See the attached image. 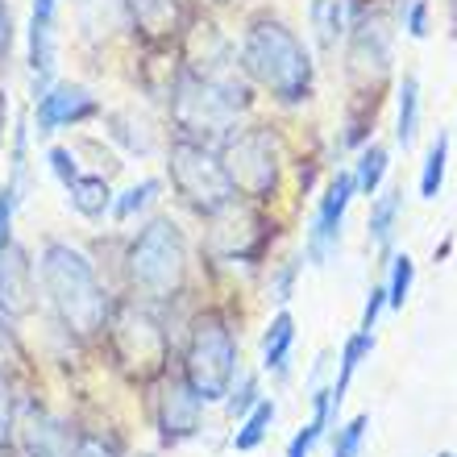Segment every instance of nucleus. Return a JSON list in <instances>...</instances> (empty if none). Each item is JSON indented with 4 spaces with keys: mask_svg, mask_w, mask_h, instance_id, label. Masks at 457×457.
<instances>
[{
    "mask_svg": "<svg viewBox=\"0 0 457 457\" xmlns=\"http://www.w3.org/2000/svg\"><path fill=\"white\" fill-rule=\"evenodd\" d=\"M167 170H170V183H175V192L195 208V212H220L225 204L237 200L233 192V183L225 175V162H220L204 142H195V137H175L170 142V154H167Z\"/></svg>",
    "mask_w": 457,
    "mask_h": 457,
    "instance_id": "5",
    "label": "nucleus"
},
{
    "mask_svg": "<svg viewBox=\"0 0 457 457\" xmlns=\"http://www.w3.org/2000/svg\"><path fill=\"white\" fill-rule=\"evenodd\" d=\"M416 129H420V84H416V75H408L399 84V120H395V137L403 150L416 142Z\"/></svg>",
    "mask_w": 457,
    "mask_h": 457,
    "instance_id": "18",
    "label": "nucleus"
},
{
    "mask_svg": "<svg viewBox=\"0 0 457 457\" xmlns=\"http://www.w3.org/2000/svg\"><path fill=\"white\" fill-rule=\"evenodd\" d=\"M316 411L312 420L303 424V433H295V441H291L287 457H312V445L320 441V433L328 428V420H333V403H328V391H316Z\"/></svg>",
    "mask_w": 457,
    "mask_h": 457,
    "instance_id": "20",
    "label": "nucleus"
},
{
    "mask_svg": "<svg viewBox=\"0 0 457 457\" xmlns=\"http://www.w3.org/2000/svg\"><path fill=\"white\" fill-rule=\"evenodd\" d=\"M291 341H295V320H291V312H278L275 320L266 325V337H262V366L266 370L287 374Z\"/></svg>",
    "mask_w": 457,
    "mask_h": 457,
    "instance_id": "16",
    "label": "nucleus"
},
{
    "mask_svg": "<svg viewBox=\"0 0 457 457\" xmlns=\"http://www.w3.org/2000/svg\"><path fill=\"white\" fill-rule=\"evenodd\" d=\"M200 411H204V399L195 395L187 383L170 378V383L162 386V395H158V428H162V441L179 445V441L195 436Z\"/></svg>",
    "mask_w": 457,
    "mask_h": 457,
    "instance_id": "11",
    "label": "nucleus"
},
{
    "mask_svg": "<svg viewBox=\"0 0 457 457\" xmlns=\"http://www.w3.org/2000/svg\"><path fill=\"white\" fill-rule=\"evenodd\" d=\"M96 112H100V100L79 84H54L34 100V117L42 137L67 129V125H79V120L96 117Z\"/></svg>",
    "mask_w": 457,
    "mask_h": 457,
    "instance_id": "8",
    "label": "nucleus"
},
{
    "mask_svg": "<svg viewBox=\"0 0 457 457\" xmlns=\"http://www.w3.org/2000/svg\"><path fill=\"white\" fill-rule=\"evenodd\" d=\"M37 275L46 291L50 308L59 312L62 328L75 337H100L109 328V291L100 287L96 270L84 253L67 241H46V250L37 258Z\"/></svg>",
    "mask_w": 457,
    "mask_h": 457,
    "instance_id": "1",
    "label": "nucleus"
},
{
    "mask_svg": "<svg viewBox=\"0 0 457 457\" xmlns=\"http://www.w3.org/2000/svg\"><path fill=\"white\" fill-rule=\"evenodd\" d=\"M383 308H386V287H370V300H366V312H361V333H374Z\"/></svg>",
    "mask_w": 457,
    "mask_h": 457,
    "instance_id": "30",
    "label": "nucleus"
},
{
    "mask_svg": "<svg viewBox=\"0 0 457 457\" xmlns=\"http://www.w3.org/2000/svg\"><path fill=\"white\" fill-rule=\"evenodd\" d=\"M353 192H358L353 175H337V179L328 183L325 200H320V212H316V220H312V233H308V258H312L316 266L337 250L341 220H345V208H349V200H353Z\"/></svg>",
    "mask_w": 457,
    "mask_h": 457,
    "instance_id": "9",
    "label": "nucleus"
},
{
    "mask_svg": "<svg viewBox=\"0 0 457 457\" xmlns=\"http://www.w3.org/2000/svg\"><path fill=\"white\" fill-rule=\"evenodd\" d=\"M25 449H29V457H71L75 441H71V433H67L59 420H50V416H34L29 428H25Z\"/></svg>",
    "mask_w": 457,
    "mask_h": 457,
    "instance_id": "14",
    "label": "nucleus"
},
{
    "mask_svg": "<svg viewBox=\"0 0 457 457\" xmlns=\"http://www.w3.org/2000/svg\"><path fill=\"white\" fill-rule=\"evenodd\" d=\"M46 162H50V170H54V179H59L62 187L79 179V162H75V154L67 150V145H50V150H46Z\"/></svg>",
    "mask_w": 457,
    "mask_h": 457,
    "instance_id": "27",
    "label": "nucleus"
},
{
    "mask_svg": "<svg viewBox=\"0 0 457 457\" xmlns=\"http://www.w3.org/2000/svg\"><path fill=\"white\" fill-rule=\"evenodd\" d=\"M187 275V241L170 217H154L129 245V283L145 300H170Z\"/></svg>",
    "mask_w": 457,
    "mask_h": 457,
    "instance_id": "3",
    "label": "nucleus"
},
{
    "mask_svg": "<svg viewBox=\"0 0 457 457\" xmlns=\"http://www.w3.org/2000/svg\"><path fill=\"white\" fill-rule=\"evenodd\" d=\"M158 192H162V183H158V179H142V183H133L129 192L112 200V217H117V220H133L137 212H145V208L154 204Z\"/></svg>",
    "mask_w": 457,
    "mask_h": 457,
    "instance_id": "22",
    "label": "nucleus"
},
{
    "mask_svg": "<svg viewBox=\"0 0 457 457\" xmlns=\"http://www.w3.org/2000/svg\"><path fill=\"white\" fill-rule=\"evenodd\" d=\"M237 378V341L228 333L225 316L204 312L192 328V345H187V361H183V383L192 386L195 395L212 403L233 391Z\"/></svg>",
    "mask_w": 457,
    "mask_h": 457,
    "instance_id": "4",
    "label": "nucleus"
},
{
    "mask_svg": "<svg viewBox=\"0 0 457 457\" xmlns=\"http://www.w3.org/2000/svg\"><path fill=\"white\" fill-rule=\"evenodd\" d=\"M441 457H449V453H441Z\"/></svg>",
    "mask_w": 457,
    "mask_h": 457,
    "instance_id": "33",
    "label": "nucleus"
},
{
    "mask_svg": "<svg viewBox=\"0 0 457 457\" xmlns=\"http://www.w3.org/2000/svg\"><path fill=\"white\" fill-rule=\"evenodd\" d=\"M270 424H275V399H258V403L245 411L241 428L233 433V449H237V453H250V449H258L266 441V433H270Z\"/></svg>",
    "mask_w": 457,
    "mask_h": 457,
    "instance_id": "17",
    "label": "nucleus"
},
{
    "mask_svg": "<svg viewBox=\"0 0 457 457\" xmlns=\"http://www.w3.org/2000/svg\"><path fill=\"white\" fill-rule=\"evenodd\" d=\"M366 428H370V420H366V416H353V420L337 433V441H333V457H358Z\"/></svg>",
    "mask_w": 457,
    "mask_h": 457,
    "instance_id": "25",
    "label": "nucleus"
},
{
    "mask_svg": "<svg viewBox=\"0 0 457 457\" xmlns=\"http://www.w3.org/2000/svg\"><path fill=\"white\" fill-rule=\"evenodd\" d=\"M67 200H71V208L79 217L100 220L112 208V187L104 175H79L75 183H67Z\"/></svg>",
    "mask_w": 457,
    "mask_h": 457,
    "instance_id": "13",
    "label": "nucleus"
},
{
    "mask_svg": "<svg viewBox=\"0 0 457 457\" xmlns=\"http://www.w3.org/2000/svg\"><path fill=\"white\" fill-rule=\"evenodd\" d=\"M17 200H21V195L12 192V187H0V250L12 241V212H17Z\"/></svg>",
    "mask_w": 457,
    "mask_h": 457,
    "instance_id": "28",
    "label": "nucleus"
},
{
    "mask_svg": "<svg viewBox=\"0 0 457 457\" xmlns=\"http://www.w3.org/2000/svg\"><path fill=\"white\" fill-rule=\"evenodd\" d=\"M253 403H258V386H253V378H241L237 391H228V411H233V416H245Z\"/></svg>",
    "mask_w": 457,
    "mask_h": 457,
    "instance_id": "29",
    "label": "nucleus"
},
{
    "mask_svg": "<svg viewBox=\"0 0 457 457\" xmlns=\"http://www.w3.org/2000/svg\"><path fill=\"white\" fill-rule=\"evenodd\" d=\"M225 175L233 183V192H245L250 200H270L278 187V154H275V137L253 125L241 129L225 142Z\"/></svg>",
    "mask_w": 457,
    "mask_h": 457,
    "instance_id": "7",
    "label": "nucleus"
},
{
    "mask_svg": "<svg viewBox=\"0 0 457 457\" xmlns=\"http://www.w3.org/2000/svg\"><path fill=\"white\" fill-rule=\"evenodd\" d=\"M241 62H245V71H250L270 96L283 100V104H300V100H308V92H312L308 50H303V42L291 34L283 21L258 17V21L245 29Z\"/></svg>",
    "mask_w": 457,
    "mask_h": 457,
    "instance_id": "2",
    "label": "nucleus"
},
{
    "mask_svg": "<svg viewBox=\"0 0 457 457\" xmlns=\"http://www.w3.org/2000/svg\"><path fill=\"white\" fill-rule=\"evenodd\" d=\"M71 457H117V449L104 445L100 436H79L75 449H71Z\"/></svg>",
    "mask_w": 457,
    "mask_h": 457,
    "instance_id": "31",
    "label": "nucleus"
},
{
    "mask_svg": "<svg viewBox=\"0 0 457 457\" xmlns=\"http://www.w3.org/2000/svg\"><path fill=\"white\" fill-rule=\"evenodd\" d=\"M12 383H9V374L0 370V453L9 449V441H12V424H17V411H12Z\"/></svg>",
    "mask_w": 457,
    "mask_h": 457,
    "instance_id": "26",
    "label": "nucleus"
},
{
    "mask_svg": "<svg viewBox=\"0 0 457 457\" xmlns=\"http://www.w3.org/2000/svg\"><path fill=\"white\" fill-rule=\"evenodd\" d=\"M245 104V92L233 87L217 75H183L179 92H175V120H179L183 137H200V133H225Z\"/></svg>",
    "mask_w": 457,
    "mask_h": 457,
    "instance_id": "6",
    "label": "nucleus"
},
{
    "mask_svg": "<svg viewBox=\"0 0 457 457\" xmlns=\"http://www.w3.org/2000/svg\"><path fill=\"white\" fill-rule=\"evenodd\" d=\"M54 9H59V0H34V12H29V71H34V100L50 87V71H54Z\"/></svg>",
    "mask_w": 457,
    "mask_h": 457,
    "instance_id": "12",
    "label": "nucleus"
},
{
    "mask_svg": "<svg viewBox=\"0 0 457 457\" xmlns=\"http://www.w3.org/2000/svg\"><path fill=\"white\" fill-rule=\"evenodd\" d=\"M399 208H403V187H391V192H383L370 204V237L378 241L383 250H391V233H395Z\"/></svg>",
    "mask_w": 457,
    "mask_h": 457,
    "instance_id": "19",
    "label": "nucleus"
},
{
    "mask_svg": "<svg viewBox=\"0 0 457 457\" xmlns=\"http://www.w3.org/2000/svg\"><path fill=\"white\" fill-rule=\"evenodd\" d=\"M445 167H449V133H436V142L428 145V158H424V175H420L424 200H436V195H441V187H445Z\"/></svg>",
    "mask_w": 457,
    "mask_h": 457,
    "instance_id": "21",
    "label": "nucleus"
},
{
    "mask_svg": "<svg viewBox=\"0 0 457 457\" xmlns=\"http://www.w3.org/2000/svg\"><path fill=\"white\" fill-rule=\"evenodd\" d=\"M383 175H386V150L383 145H366V150H361V162H358V175H353L358 192L374 195L378 192V183H383Z\"/></svg>",
    "mask_w": 457,
    "mask_h": 457,
    "instance_id": "23",
    "label": "nucleus"
},
{
    "mask_svg": "<svg viewBox=\"0 0 457 457\" xmlns=\"http://www.w3.org/2000/svg\"><path fill=\"white\" fill-rule=\"evenodd\" d=\"M34 262L29 250L9 241L0 250V316H29L34 312Z\"/></svg>",
    "mask_w": 457,
    "mask_h": 457,
    "instance_id": "10",
    "label": "nucleus"
},
{
    "mask_svg": "<svg viewBox=\"0 0 457 457\" xmlns=\"http://www.w3.org/2000/svg\"><path fill=\"white\" fill-rule=\"evenodd\" d=\"M411 278H416V262H411L408 253H395L391 258V278H386V303L391 308H403L408 303V291H411Z\"/></svg>",
    "mask_w": 457,
    "mask_h": 457,
    "instance_id": "24",
    "label": "nucleus"
},
{
    "mask_svg": "<svg viewBox=\"0 0 457 457\" xmlns=\"http://www.w3.org/2000/svg\"><path fill=\"white\" fill-rule=\"evenodd\" d=\"M408 34L411 37H424V34H428V4H424V0H416V4L408 9Z\"/></svg>",
    "mask_w": 457,
    "mask_h": 457,
    "instance_id": "32",
    "label": "nucleus"
},
{
    "mask_svg": "<svg viewBox=\"0 0 457 457\" xmlns=\"http://www.w3.org/2000/svg\"><path fill=\"white\" fill-rule=\"evenodd\" d=\"M374 349V333H353V337L345 341V349H341V374H337V383L328 386V403H333V416H337V408L345 403V391L349 383H353V374H358L361 358Z\"/></svg>",
    "mask_w": 457,
    "mask_h": 457,
    "instance_id": "15",
    "label": "nucleus"
}]
</instances>
